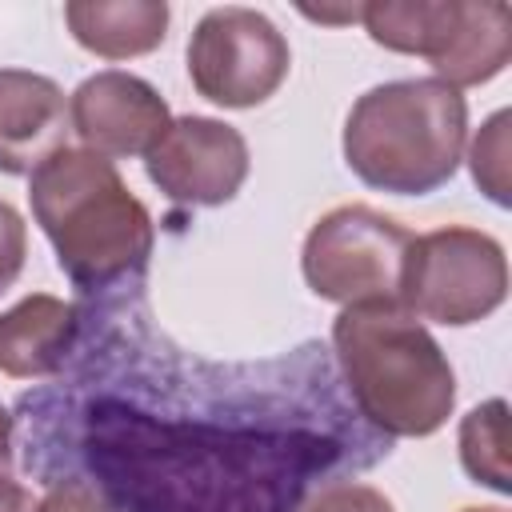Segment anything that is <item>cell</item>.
I'll return each instance as SVG.
<instances>
[{
    "mask_svg": "<svg viewBox=\"0 0 512 512\" xmlns=\"http://www.w3.org/2000/svg\"><path fill=\"white\" fill-rule=\"evenodd\" d=\"M28 204L60 272L80 292H104L144 272L156 236L152 212L112 160L64 144L28 176Z\"/></svg>",
    "mask_w": 512,
    "mask_h": 512,
    "instance_id": "1",
    "label": "cell"
},
{
    "mask_svg": "<svg viewBox=\"0 0 512 512\" xmlns=\"http://www.w3.org/2000/svg\"><path fill=\"white\" fill-rule=\"evenodd\" d=\"M332 348L372 428L420 440L448 424L456 408V372L436 336L404 304L372 300L340 308Z\"/></svg>",
    "mask_w": 512,
    "mask_h": 512,
    "instance_id": "2",
    "label": "cell"
},
{
    "mask_svg": "<svg viewBox=\"0 0 512 512\" xmlns=\"http://www.w3.org/2000/svg\"><path fill=\"white\" fill-rule=\"evenodd\" d=\"M344 164L376 192L428 196L444 188L468 144L464 96L436 80H388L368 88L344 120Z\"/></svg>",
    "mask_w": 512,
    "mask_h": 512,
    "instance_id": "3",
    "label": "cell"
},
{
    "mask_svg": "<svg viewBox=\"0 0 512 512\" xmlns=\"http://www.w3.org/2000/svg\"><path fill=\"white\" fill-rule=\"evenodd\" d=\"M372 44L424 56L436 80L460 88L488 84L512 60V8L504 0H376L360 4Z\"/></svg>",
    "mask_w": 512,
    "mask_h": 512,
    "instance_id": "4",
    "label": "cell"
},
{
    "mask_svg": "<svg viewBox=\"0 0 512 512\" xmlns=\"http://www.w3.org/2000/svg\"><path fill=\"white\" fill-rule=\"evenodd\" d=\"M508 296V260L496 236L464 224H448L412 236L400 304L416 320L444 328H468L492 316Z\"/></svg>",
    "mask_w": 512,
    "mask_h": 512,
    "instance_id": "5",
    "label": "cell"
},
{
    "mask_svg": "<svg viewBox=\"0 0 512 512\" xmlns=\"http://www.w3.org/2000/svg\"><path fill=\"white\" fill-rule=\"evenodd\" d=\"M412 232L368 204H340L324 212L300 252V272L320 300L332 304H372L396 300L408 260Z\"/></svg>",
    "mask_w": 512,
    "mask_h": 512,
    "instance_id": "6",
    "label": "cell"
},
{
    "mask_svg": "<svg viewBox=\"0 0 512 512\" xmlns=\"http://www.w3.org/2000/svg\"><path fill=\"white\" fill-rule=\"evenodd\" d=\"M184 60L192 88L220 108L264 104L292 68V52L280 28L264 12L240 4L204 12L188 36Z\"/></svg>",
    "mask_w": 512,
    "mask_h": 512,
    "instance_id": "7",
    "label": "cell"
},
{
    "mask_svg": "<svg viewBox=\"0 0 512 512\" xmlns=\"http://www.w3.org/2000/svg\"><path fill=\"white\" fill-rule=\"evenodd\" d=\"M248 140L212 116H176L144 152L148 180L176 204L220 208L248 180Z\"/></svg>",
    "mask_w": 512,
    "mask_h": 512,
    "instance_id": "8",
    "label": "cell"
},
{
    "mask_svg": "<svg viewBox=\"0 0 512 512\" xmlns=\"http://www.w3.org/2000/svg\"><path fill=\"white\" fill-rule=\"evenodd\" d=\"M168 124L172 112L164 96L148 80L120 68L80 80V88L68 100V128L84 140L88 152L104 160L144 156Z\"/></svg>",
    "mask_w": 512,
    "mask_h": 512,
    "instance_id": "9",
    "label": "cell"
},
{
    "mask_svg": "<svg viewBox=\"0 0 512 512\" xmlns=\"http://www.w3.org/2000/svg\"><path fill=\"white\" fill-rule=\"evenodd\" d=\"M68 104L52 76L28 68H0V172L32 176L64 148Z\"/></svg>",
    "mask_w": 512,
    "mask_h": 512,
    "instance_id": "10",
    "label": "cell"
},
{
    "mask_svg": "<svg viewBox=\"0 0 512 512\" xmlns=\"http://www.w3.org/2000/svg\"><path fill=\"white\" fill-rule=\"evenodd\" d=\"M80 332V312L76 304L32 292L16 300L8 312H0V372L12 380H32V376H52Z\"/></svg>",
    "mask_w": 512,
    "mask_h": 512,
    "instance_id": "11",
    "label": "cell"
},
{
    "mask_svg": "<svg viewBox=\"0 0 512 512\" xmlns=\"http://www.w3.org/2000/svg\"><path fill=\"white\" fill-rule=\"evenodd\" d=\"M164 0H72L64 24L80 48L104 60H132L164 44L168 36Z\"/></svg>",
    "mask_w": 512,
    "mask_h": 512,
    "instance_id": "12",
    "label": "cell"
},
{
    "mask_svg": "<svg viewBox=\"0 0 512 512\" xmlns=\"http://www.w3.org/2000/svg\"><path fill=\"white\" fill-rule=\"evenodd\" d=\"M456 444H460V464H464V472H468L476 484H484V488H492V492H500V496L512 492L508 404H504L500 396L476 404V408L460 420Z\"/></svg>",
    "mask_w": 512,
    "mask_h": 512,
    "instance_id": "13",
    "label": "cell"
},
{
    "mask_svg": "<svg viewBox=\"0 0 512 512\" xmlns=\"http://www.w3.org/2000/svg\"><path fill=\"white\" fill-rule=\"evenodd\" d=\"M508 124H512V112H508V108L492 112V116L480 124V132L472 136V148H468V168H472L476 188H480L492 204H500V208L512 204V164H508V156H512L508 132H512V128H508Z\"/></svg>",
    "mask_w": 512,
    "mask_h": 512,
    "instance_id": "14",
    "label": "cell"
},
{
    "mask_svg": "<svg viewBox=\"0 0 512 512\" xmlns=\"http://www.w3.org/2000/svg\"><path fill=\"white\" fill-rule=\"evenodd\" d=\"M296 512H396V508L372 484H360V480H328Z\"/></svg>",
    "mask_w": 512,
    "mask_h": 512,
    "instance_id": "15",
    "label": "cell"
},
{
    "mask_svg": "<svg viewBox=\"0 0 512 512\" xmlns=\"http://www.w3.org/2000/svg\"><path fill=\"white\" fill-rule=\"evenodd\" d=\"M32 512H116V504L88 480L80 476H68V480H56L36 504Z\"/></svg>",
    "mask_w": 512,
    "mask_h": 512,
    "instance_id": "16",
    "label": "cell"
},
{
    "mask_svg": "<svg viewBox=\"0 0 512 512\" xmlns=\"http://www.w3.org/2000/svg\"><path fill=\"white\" fill-rule=\"evenodd\" d=\"M24 256H28V228L24 216L0 200V292H8L20 272H24Z\"/></svg>",
    "mask_w": 512,
    "mask_h": 512,
    "instance_id": "17",
    "label": "cell"
},
{
    "mask_svg": "<svg viewBox=\"0 0 512 512\" xmlns=\"http://www.w3.org/2000/svg\"><path fill=\"white\" fill-rule=\"evenodd\" d=\"M12 480V412L0 404V488Z\"/></svg>",
    "mask_w": 512,
    "mask_h": 512,
    "instance_id": "18",
    "label": "cell"
},
{
    "mask_svg": "<svg viewBox=\"0 0 512 512\" xmlns=\"http://www.w3.org/2000/svg\"><path fill=\"white\" fill-rule=\"evenodd\" d=\"M308 20H320V24H352L360 20V4H348V8H300Z\"/></svg>",
    "mask_w": 512,
    "mask_h": 512,
    "instance_id": "19",
    "label": "cell"
},
{
    "mask_svg": "<svg viewBox=\"0 0 512 512\" xmlns=\"http://www.w3.org/2000/svg\"><path fill=\"white\" fill-rule=\"evenodd\" d=\"M0 512H32V496H28L16 480H8V484L0 488Z\"/></svg>",
    "mask_w": 512,
    "mask_h": 512,
    "instance_id": "20",
    "label": "cell"
},
{
    "mask_svg": "<svg viewBox=\"0 0 512 512\" xmlns=\"http://www.w3.org/2000/svg\"><path fill=\"white\" fill-rule=\"evenodd\" d=\"M460 512H504V508H496V504H468V508H460Z\"/></svg>",
    "mask_w": 512,
    "mask_h": 512,
    "instance_id": "21",
    "label": "cell"
}]
</instances>
